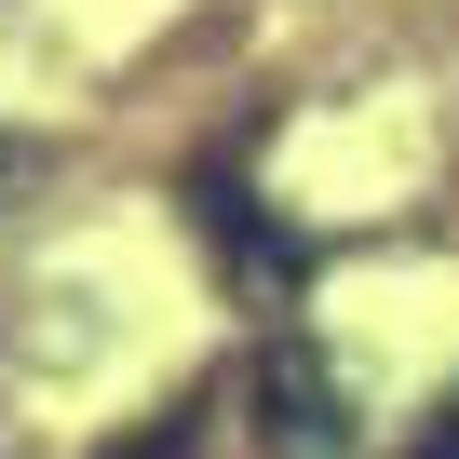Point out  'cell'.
I'll list each match as a JSON object with an SVG mask.
<instances>
[{
	"label": "cell",
	"mask_w": 459,
	"mask_h": 459,
	"mask_svg": "<svg viewBox=\"0 0 459 459\" xmlns=\"http://www.w3.org/2000/svg\"><path fill=\"white\" fill-rule=\"evenodd\" d=\"M244 392H257V446L271 459H351V405H338V378H325L311 338H271Z\"/></svg>",
	"instance_id": "1"
},
{
	"label": "cell",
	"mask_w": 459,
	"mask_h": 459,
	"mask_svg": "<svg viewBox=\"0 0 459 459\" xmlns=\"http://www.w3.org/2000/svg\"><path fill=\"white\" fill-rule=\"evenodd\" d=\"M203 230H216V257H230V284H257V298H298V271H311V244L298 230H271L230 176H203Z\"/></svg>",
	"instance_id": "2"
},
{
	"label": "cell",
	"mask_w": 459,
	"mask_h": 459,
	"mask_svg": "<svg viewBox=\"0 0 459 459\" xmlns=\"http://www.w3.org/2000/svg\"><path fill=\"white\" fill-rule=\"evenodd\" d=\"M108 459H203V405H162L149 432H122Z\"/></svg>",
	"instance_id": "3"
},
{
	"label": "cell",
	"mask_w": 459,
	"mask_h": 459,
	"mask_svg": "<svg viewBox=\"0 0 459 459\" xmlns=\"http://www.w3.org/2000/svg\"><path fill=\"white\" fill-rule=\"evenodd\" d=\"M419 459H459V405H446V419H432V432H419Z\"/></svg>",
	"instance_id": "4"
},
{
	"label": "cell",
	"mask_w": 459,
	"mask_h": 459,
	"mask_svg": "<svg viewBox=\"0 0 459 459\" xmlns=\"http://www.w3.org/2000/svg\"><path fill=\"white\" fill-rule=\"evenodd\" d=\"M14 189H28V149H14V135H0V203H14Z\"/></svg>",
	"instance_id": "5"
}]
</instances>
